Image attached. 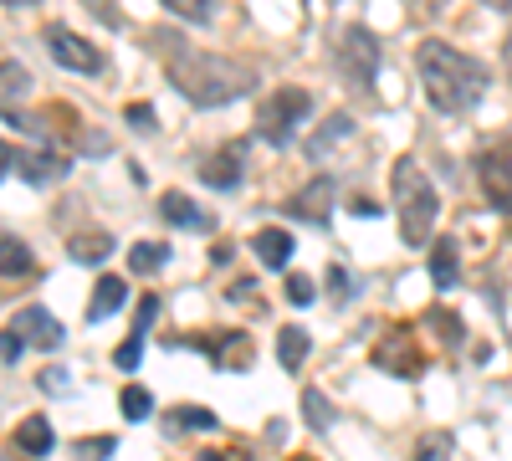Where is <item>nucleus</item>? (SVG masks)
Segmentation results:
<instances>
[{"label": "nucleus", "instance_id": "f3484780", "mask_svg": "<svg viewBox=\"0 0 512 461\" xmlns=\"http://www.w3.org/2000/svg\"><path fill=\"white\" fill-rule=\"evenodd\" d=\"M200 180L216 185V190H236V185H241V159H236V149L205 159V164H200Z\"/></svg>", "mask_w": 512, "mask_h": 461}, {"label": "nucleus", "instance_id": "5701e85b", "mask_svg": "<svg viewBox=\"0 0 512 461\" xmlns=\"http://www.w3.org/2000/svg\"><path fill=\"white\" fill-rule=\"evenodd\" d=\"M118 410H123V421H149V410H154V395L144 385H128L118 395Z\"/></svg>", "mask_w": 512, "mask_h": 461}, {"label": "nucleus", "instance_id": "39448f33", "mask_svg": "<svg viewBox=\"0 0 512 461\" xmlns=\"http://www.w3.org/2000/svg\"><path fill=\"white\" fill-rule=\"evenodd\" d=\"M338 67H344L349 82L364 88V82L379 72V36L369 26H349L344 36H338Z\"/></svg>", "mask_w": 512, "mask_h": 461}, {"label": "nucleus", "instance_id": "b1692460", "mask_svg": "<svg viewBox=\"0 0 512 461\" xmlns=\"http://www.w3.org/2000/svg\"><path fill=\"white\" fill-rule=\"evenodd\" d=\"M349 129H354V118H349V113H333V123H323V129L308 139V159H318V154H323L333 139H344Z\"/></svg>", "mask_w": 512, "mask_h": 461}, {"label": "nucleus", "instance_id": "72a5a7b5", "mask_svg": "<svg viewBox=\"0 0 512 461\" xmlns=\"http://www.w3.org/2000/svg\"><path fill=\"white\" fill-rule=\"evenodd\" d=\"M21 349H26V339H21L16 328H6V333H0V359H6V364H11V359H21Z\"/></svg>", "mask_w": 512, "mask_h": 461}, {"label": "nucleus", "instance_id": "20e7f679", "mask_svg": "<svg viewBox=\"0 0 512 461\" xmlns=\"http://www.w3.org/2000/svg\"><path fill=\"white\" fill-rule=\"evenodd\" d=\"M308 108H313V93H308V88H282V93H272V103L262 108V139H267V144H287V134L308 118Z\"/></svg>", "mask_w": 512, "mask_h": 461}, {"label": "nucleus", "instance_id": "412c9836", "mask_svg": "<svg viewBox=\"0 0 512 461\" xmlns=\"http://www.w3.org/2000/svg\"><path fill=\"white\" fill-rule=\"evenodd\" d=\"M277 359H282L287 369H297V364L308 359V333L297 328V323H287V328L277 333Z\"/></svg>", "mask_w": 512, "mask_h": 461}, {"label": "nucleus", "instance_id": "a878e982", "mask_svg": "<svg viewBox=\"0 0 512 461\" xmlns=\"http://www.w3.org/2000/svg\"><path fill=\"white\" fill-rule=\"evenodd\" d=\"M303 415H308L313 431H328L333 426V405L323 400V390H303Z\"/></svg>", "mask_w": 512, "mask_h": 461}, {"label": "nucleus", "instance_id": "bb28decb", "mask_svg": "<svg viewBox=\"0 0 512 461\" xmlns=\"http://www.w3.org/2000/svg\"><path fill=\"white\" fill-rule=\"evenodd\" d=\"M451 446H456V441H451L446 431H431V436H425V441H420V451H415V461H446V456H451Z\"/></svg>", "mask_w": 512, "mask_h": 461}, {"label": "nucleus", "instance_id": "ea45409f", "mask_svg": "<svg viewBox=\"0 0 512 461\" xmlns=\"http://www.w3.org/2000/svg\"><path fill=\"white\" fill-rule=\"evenodd\" d=\"M502 62H507V72H512V31H507V41H502Z\"/></svg>", "mask_w": 512, "mask_h": 461}, {"label": "nucleus", "instance_id": "c85d7f7f", "mask_svg": "<svg viewBox=\"0 0 512 461\" xmlns=\"http://www.w3.org/2000/svg\"><path fill=\"white\" fill-rule=\"evenodd\" d=\"M287 303H292V308H308V303H313V277L287 272Z\"/></svg>", "mask_w": 512, "mask_h": 461}, {"label": "nucleus", "instance_id": "423d86ee", "mask_svg": "<svg viewBox=\"0 0 512 461\" xmlns=\"http://www.w3.org/2000/svg\"><path fill=\"white\" fill-rule=\"evenodd\" d=\"M477 175H482V190L492 195L497 211H507V216H512V139H502V144L482 149Z\"/></svg>", "mask_w": 512, "mask_h": 461}, {"label": "nucleus", "instance_id": "1a4fd4ad", "mask_svg": "<svg viewBox=\"0 0 512 461\" xmlns=\"http://www.w3.org/2000/svg\"><path fill=\"white\" fill-rule=\"evenodd\" d=\"M16 170H21L26 185H57L72 170V159L57 154V149H31V154H16Z\"/></svg>", "mask_w": 512, "mask_h": 461}, {"label": "nucleus", "instance_id": "7c9ffc66", "mask_svg": "<svg viewBox=\"0 0 512 461\" xmlns=\"http://www.w3.org/2000/svg\"><path fill=\"white\" fill-rule=\"evenodd\" d=\"M175 16H185V21H205L210 11H216V0H164Z\"/></svg>", "mask_w": 512, "mask_h": 461}, {"label": "nucleus", "instance_id": "f03ea898", "mask_svg": "<svg viewBox=\"0 0 512 461\" xmlns=\"http://www.w3.org/2000/svg\"><path fill=\"white\" fill-rule=\"evenodd\" d=\"M169 82L200 108H221V103H236L256 88V72L221 57V52H169Z\"/></svg>", "mask_w": 512, "mask_h": 461}, {"label": "nucleus", "instance_id": "a19ab883", "mask_svg": "<svg viewBox=\"0 0 512 461\" xmlns=\"http://www.w3.org/2000/svg\"><path fill=\"white\" fill-rule=\"evenodd\" d=\"M482 6H492V11H512V0H482Z\"/></svg>", "mask_w": 512, "mask_h": 461}, {"label": "nucleus", "instance_id": "c03bdc74", "mask_svg": "<svg viewBox=\"0 0 512 461\" xmlns=\"http://www.w3.org/2000/svg\"><path fill=\"white\" fill-rule=\"evenodd\" d=\"M292 461H313V456H292Z\"/></svg>", "mask_w": 512, "mask_h": 461}, {"label": "nucleus", "instance_id": "393cba45", "mask_svg": "<svg viewBox=\"0 0 512 461\" xmlns=\"http://www.w3.org/2000/svg\"><path fill=\"white\" fill-rule=\"evenodd\" d=\"M169 426H180V431H216V410H200V405H185L169 415Z\"/></svg>", "mask_w": 512, "mask_h": 461}, {"label": "nucleus", "instance_id": "0eeeda50", "mask_svg": "<svg viewBox=\"0 0 512 461\" xmlns=\"http://www.w3.org/2000/svg\"><path fill=\"white\" fill-rule=\"evenodd\" d=\"M47 47H52V57H57L62 67H72V72H103V52L93 47L88 36H72L67 26H52V31H47Z\"/></svg>", "mask_w": 512, "mask_h": 461}, {"label": "nucleus", "instance_id": "9b49d317", "mask_svg": "<svg viewBox=\"0 0 512 461\" xmlns=\"http://www.w3.org/2000/svg\"><path fill=\"white\" fill-rule=\"evenodd\" d=\"M292 236L282 231V226H262V231H256L251 236V251H256V257H262V267H272V272H282L287 262H292Z\"/></svg>", "mask_w": 512, "mask_h": 461}, {"label": "nucleus", "instance_id": "2f4dec72", "mask_svg": "<svg viewBox=\"0 0 512 461\" xmlns=\"http://www.w3.org/2000/svg\"><path fill=\"white\" fill-rule=\"evenodd\" d=\"M139 349H144V339L134 333L128 344H118V349H113V364H118V369H139Z\"/></svg>", "mask_w": 512, "mask_h": 461}, {"label": "nucleus", "instance_id": "79ce46f5", "mask_svg": "<svg viewBox=\"0 0 512 461\" xmlns=\"http://www.w3.org/2000/svg\"><path fill=\"white\" fill-rule=\"evenodd\" d=\"M0 6H36V0H0Z\"/></svg>", "mask_w": 512, "mask_h": 461}, {"label": "nucleus", "instance_id": "4468645a", "mask_svg": "<svg viewBox=\"0 0 512 461\" xmlns=\"http://www.w3.org/2000/svg\"><path fill=\"white\" fill-rule=\"evenodd\" d=\"M67 257L82 262V267H98V262L113 257V236H108V231H88V236L77 231V236L67 241Z\"/></svg>", "mask_w": 512, "mask_h": 461}, {"label": "nucleus", "instance_id": "dca6fc26", "mask_svg": "<svg viewBox=\"0 0 512 461\" xmlns=\"http://www.w3.org/2000/svg\"><path fill=\"white\" fill-rule=\"evenodd\" d=\"M159 211H164V221H169V226H190V231H205V226H210V216H205V211H195L190 195H180V190H169V195L159 200Z\"/></svg>", "mask_w": 512, "mask_h": 461}, {"label": "nucleus", "instance_id": "2eb2a0df", "mask_svg": "<svg viewBox=\"0 0 512 461\" xmlns=\"http://www.w3.org/2000/svg\"><path fill=\"white\" fill-rule=\"evenodd\" d=\"M16 446H21L26 456H52L57 436H52V426H47V415H26V421L16 426Z\"/></svg>", "mask_w": 512, "mask_h": 461}, {"label": "nucleus", "instance_id": "6ab92c4d", "mask_svg": "<svg viewBox=\"0 0 512 461\" xmlns=\"http://www.w3.org/2000/svg\"><path fill=\"white\" fill-rule=\"evenodd\" d=\"M210 354H216V364H221V369H246L256 349H251L246 333H221V339L210 344Z\"/></svg>", "mask_w": 512, "mask_h": 461}, {"label": "nucleus", "instance_id": "a211bd4d", "mask_svg": "<svg viewBox=\"0 0 512 461\" xmlns=\"http://www.w3.org/2000/svg\"><path fill=\"white\" fill-rule=\"evenodd\" d=\"M456 277H461V262H456V241L446 236V241H436V246H431V282H436L441 292H451V287H456Z\"/></svg>", "mask_w": 512, "mask_h": 461}, {"label": "nucleus", "instance_id": "7ed1b4c3", "mask_svg": "<svg viewBox=\"0 0 512 461\" xmlns=\"http://www.w3.org/2000/svg\"><path fill=\"white\" fill-rule=\"evenodd\" d=\"M395 200H400V236L405 246H425L431 241V226L441 216L436 185L425 180V170L415 159H395Z\"/></svg>", "mask_w": 512, "mask_h": 461}, {"label": "nucleus", "instance_id": "aec40b11", "mask_svg": "<svg viewBox=\"0 0 512 461\" xmlns=\"http://www.w3.org/2000/svg\"><path fill=\"white\" fill-rule=\"evenodd\" d=\"M31 267H36L31 246L16 241V236H0V277H26Z\"/></svg>", "mask_w": 512, "mask_h": 461}, {"label": "nucleus", "instance_id": "cd10ccee", "mask_svg": "<svg viewBox=\"0 0 512 461\" xmlns=\"http://www.w3.org/2000/svg\"><path fill=\"white\" fill-rule=\"evenodd\" d=\"M113 436H88V441H77V461H108L113 456Z\"/></svg>", "mask_w": 512, "mask_h": 461}, {"label": "nucleus", "instance_id": "9d476101", "mask_svg": "<svg viewBox=\"0 0 512 461\" xmlns=\"http://www.w3.org/2000/svg\"><path fill=\"white\" fill-rule=\"evenodd\" d=\"M31 349H62V323L47 313V308H21L16 323H11Z\"/></svg>", "mask_w": 512, "mask_h": 461}, {"label": "nucleus", "instance_id": "ddd939ff", "mask_svg": "<svg viewBox=\"0 0 512 461\" xmlns=\"http://www.w3.org/2000/svg\"><path fill=\"white\" fill-rule=\"evenodd\" d=\"M123 303H128V282H123V277H98L93 303H88V323H103V318L118 313Z\"/></svg>", "mask_w": 512, "mask_h": 461}, {"label": "nucleus", "instance_id": "4be33fe9", "mask_svg": "<svg viewBox=\"0 0 512 461\" xmlns=\"http://www.w3.org/2000/svg\"><path fill=\"white\" fill-rule=\"evenodd\" d=\"M164 257H169V246L164 241H139L134 251H128V272H154V267H164Z\"/></svg>", "mask_w": 512, "mask_h": 461}, {"label": "nucleus", "instance_id": "c9c22d12", "mask_svg": "<svg viewBox=\"0 0 512 461\" xmlns=\"http://www.w3.org/2000/svg\"><path fill=\"white\" fill-rule=\"evenodd\" d=\"M349 211H354V216H364V221H379V216H384V205H379V200H354Z\"/></svg>", "mask_w": 512, "mask_h": 461}, {"label": "nucleus", "instance_id": "f704fd0d", "mask_svg": "<svg viewBox=\"0 0 512 461\" xmlns=\"http://www.w3.org/2000/svg\"><path fill=\"white\" fill-rule=\"evenodd\" d=\"M159 318V298H139V323H134V333H139V339H144V333H149V323Z\"/></svg>", "mask_w": 512, "mask_h": 461}, {"label": "nucleus", "instance_id": "e433bc0d", "mask_svg": "<svg viewBox=\"0 0 512 461\" xmlns=\"http://www.w3.org/2000/svg\"><path fill=\"white\" fill-rule=\"evenodd\" d=\"M328 282L338 287V298H349V292H354V287H349V272H344V267H333V272H328Z\"/></svg>", "mask_w": 512, "mask_h": 461}, {"label": "nucleus", "instance_id": "37998d69", "mask_svg": "<svg viewBox=\"0 0 512 461\" xmlns=\"http://www.w3.org/2000/svg\"><path fill=\"white\" fill-rule=\"evenodd\" d=\"M200 461H221V456H200Z\"/></svg>", "mask_w": 512, "mask_h": 461}, {"label": "nucleus", "instance_id": "473e14b6", "mask_svg": "<svg viewBox=\"0 0 512 461\" xmlns=\"http://www.w3.org/2000/svg\"><path fill=\"white\" fill-rule=\"evenodd\" d=\"M123 118L134 123V129H144V134L154 129V108H149V103H128V108H123Z\"/></svg>", "mask_w": 512, "mask_h": 461}, {"label": "nucleus", "instance_id": "c756f323", "mask_svg": "<svg viewBox=\"0 0 512 461\" xmlns=\"http://www.w3.org/2000/svg\"><path fill=\"white\" fill-rule=\"evenodd\" d=\"M31 88V77L21 62H0V93H26Z\"/></svg>", "mask_w": 512, "mask_h": 461}, {"label": "nucleus", "instance_id": "6e6552de", "mask_svg": "<svg viewBox=\"0 0 512 461\" xmlns=\"http://www.w3.org/2000/svg\"><path fill=\"white\" fill-rule=\"evenodd\" d=\"M374 364L390 369V374H420V349L410 339V328H390L384 339L374 344Z\"/></svg>", "mask_w": 512, "mask_h": 461}, {"label": "nucleus", "instance_id": "f257e3e1", "mask_svg": "<svg viewBox=\"0 0 512 461\" xmlns=\"http://www.w3.org/2000/svg\"><path fill=\"white\" fill-rule=\"evenodd\" d=\"M415 67H420L425 98H431V108H441V113H472L487 93V67L477 57L456 52L451 41L425 36L415 47Z\"/></svg>", "mask_w": 512, "mask_h": 461}, {"label": "nucleus", "instance_id": "f8f14e48", "mask_svg": "<svg viewBox=\"0 0 512 461\" xmlns=\"http://www.w3.org/2000/svg\"><path fill=\"white\" fill-rule=\"evenodd\" d=\"M328 211H333V180L328 175H318L313 185H303V195L292 200V216H303V221H328Z\"/></svg>", "mask_w": 512, "mask_h": 461}, {"label": "nucleus", "instance_id": "58836bf2", "mask_svg": "<svg viewBox=\"0 0 512 461\" xmlns=\"http://www.w3.org/2000/svg\"><path fill=\"white\" fill-rule=\"evenodd\" d=\"M88 6H93V11H98V21H108V26H113V21H118V11H113V6H108V0H88Z\"/></svg>", "mask_w": 512, "mask_h": 461}, {"label": "nucleus", "instance_id": "4c0bfd02", "mask_svg": "<svg viewBox=\"0 0 512 461\" xmlns=\"http://www.w3.org/2000/svg\"><path fill=\"white\" fill-rule=\"evenodd\" d=\"M6 170H16V149L0 139V180H6Z\"/></svg>", "mask_w": 512, "mask_h": 461}]
</instances>
